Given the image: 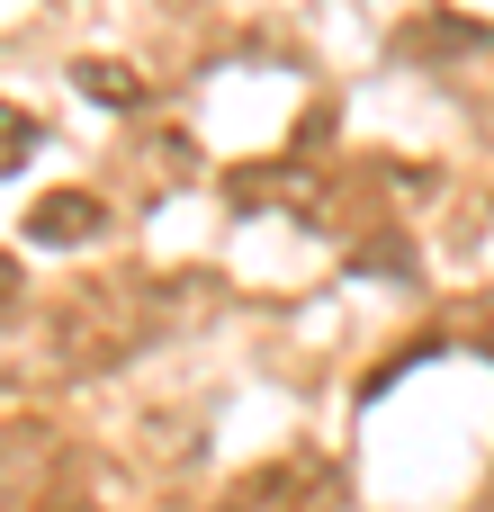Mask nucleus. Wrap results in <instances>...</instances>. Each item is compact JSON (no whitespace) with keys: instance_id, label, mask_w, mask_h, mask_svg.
I'll list each match as a JSON object with an SVG mask.
<instances>
[{"instance_id":"nucleus-1","label":"nucleus","mask_w":494,"mask_h":512,"mask_svg":"<svg viewBox=\"0 0 494 512\" xmlns=\"http://www.w3.org/2000/svg\"><path fill=\"white\" fill-rule=\"evenodd\" d=\"M144 342H153V306L135 297V279L72 288V297H63V315H54V351H63V369H81V378L126 369Z\"/></svg>"},{"instance_id":"nucleus-2","label":"nucleus","mask_w":494,"mask_h":512,"mask_svg":"<svg viewBox=\"0 0 494 512\" xmlns=\"http://www.w3.org/2000/svg\"><path fill=\"white\" fill-rule=\"evenodd\" d=\"M54 477H63V441L45 423H0V512L72 504V495H54Z\"/></svg>"},{"instance_id":"nucleus-3","label":"nucleus","mask_w":494,"mask_h":512,"mask_svg":"<svg viewBox=\"0 0 494 512\" xmlns=\"http://www.w3.org/2000/svg\"><path fill=\"white\" fill-rule=\"evenodd\" d=\"M99 225H108V207H99L90 189H45L36 216H27V234H36L45 252H72V243H90Z\"/></svg>"},{"instance_id":"nucleus-4","label":"nucleus","mask_w":494,"mask_h":512,"mask_svg":"<svg viewBox=\"0 0 494 512\" xmlns=\"http://www.w3.org/2000/svg\"><path fill=\"white\" fill-rule=\"evenodd\" d=\"M72 90L99 99V108H144V81H135L126 63H108V54H81V63H72Z\"/></svg>"},{"instance_id":"nucleus-5","label":"nucleus","mask_w":494,"mask_h":512,"mask_svg":"<svg viewBox=\"0 0 494 512\" xmlns=\"http://www.w3.org/2000/svg\"><path fill=\"white\" fill-rule=\"evenodd\" d=\"M36 144H45V126H36L27 108H9V99H0V171H18Z\"/></svg>"},{"instance_id":"nucleus-6","label":"nucleus","mask_w":494,"mask_h":512,"mask_svg":"<svg viewBox=\"0 0 494 512\" xmlns=\"http://www.w3.org/2000/svg\"><path fill=\"white\" fill-rule=\"evenodd\" d=\"M0 288H9V261H0Z\"/></svg>"}]
</instances>
